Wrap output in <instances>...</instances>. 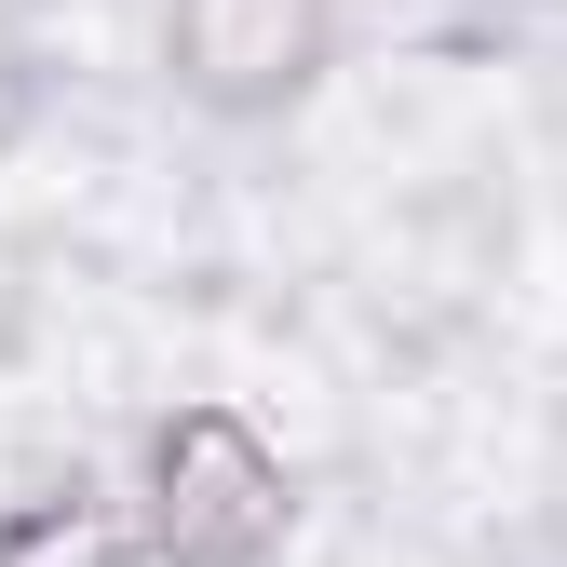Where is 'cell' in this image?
<instances>
[{
    "instance_id": "6da1fadb",
    "label": "cell",
    "mask_w": 567,
    "mask_h": 567,
    "mask_svg": "<svg viewBox=\"0 0 567 567\" xmlns=\"http://www.w3.org/2000/svg\"><path fill=\"white\" fill-rule=\"evenodd\" d=\"M163 567H257L284 540V460L244 433L230 405H189L163 433Z\"/></svg>"
},
{
    "instance_id": "7a4b0ae2",
    "label": "cell",
    "mask_w": 567,
    "mask_h": 567,
    "mask_svg": "<svg viewBox=\"0 0 567 567\" xmlns=\"http://www.w3.org/2000/svg\"><path fill=\"white\" fill-rule=\"evenodd\" d=\"M324 41H338V0H176V14H163L176 95H203L217 122L284 109L324 68Z\"/></svg>"
}]
</instances>
